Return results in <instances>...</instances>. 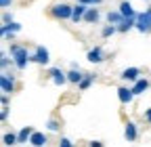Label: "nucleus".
<instances>
[{
    "label": "nucleus",
    "instance_id": "f257e3e1",
    "mask_svg": "<svg viewBox=\"0 0 151 147\" xmlns=\"http://www.w3.org/2000/svg\"><path fill=\"white\" fill-rule=\"evenodd\" d=\"M9 55L13 57V61H15V67H17V71H25L27 69V65H29V50H27V46H23V44H17V42H11L9 44Z\"/></svg>",
    "mask_w": 151,
    "mask_h": 147
},
{
    "label": "nucleus",
    "instance_id": "f03ea898",
    "mask_svg": "<svg viewBox=\"0 0 151 147\" xmlns=\"http://www.w3.org/2000/svg\"><path fill=\"white\" fill-rule=\"evenodd\" d=\"M71 13H73V4L67 2H57L48 9V15L57 21H71Z\"/></svg>",
    "mask_w": 151,
    "mask_h": 147
},
{
    "label": "nucleus",
    "instance_id": "7ed1b4c3",
    "mask_svg": "<svg viewBox=\"0 0 151 147\" xmlns=\"http://www.w3.org/2000/svg\"><path fill=\"white\" fill-rule=\"evenodd\" d=\"M29 63H36V65L46 67V65L50 63V53H48V48L42 46V44L34 46V50H32V55H29Z\"/></svg>",
    "mask_w": 151,
    "mask_h": 147
},
{
    "label": "nucleus",
    "instance_id": "20e7f679",
    "mask_svg": "<svg viewBox=\"0 0 151 147\" xmlns=\"http://www.w3.org/2000/svg\"><path fill=\"white\" fill-rule=\"evenodd\" d=\"M137 32H141L145 36L151 34V4L147 6V11L137 15Z\"/></svg>",
    "mask_w": 151,
    "mask_h": 147
},
{
    "label": "nucleus",
    "instance_id": "39448f33",
    "mask_svg": "<svg viewBox=\"0 0 151 147\" xmlns=\"http://www.w3.org/2000/svg\"><path fill=\"white\" fill-rule=\"evenodd\" d=\"M17 88V80H15V74L11 71H2V76H0V90H2V95H13Z\"/></svg>",
    "mask_w": 151,
    "mask_h": 147
},
{
    "label": "nucleus",
    "instance_id": "423d86ee",
    "mask_svg": "<svg viewBox=\"0 0 151 147\" xmlns=\"http://www.w3.org/2000/svg\"><path fill=\"white\" fill-rule=\"evenodd\" d=\"M46 76H48V80H50L55 86H65V84H69V82H67V71H63L61 67H48Z\"/></svg>",
    "mask_w": 151,
    "mask_h": 147
},
{
    "label": "nucleus",
    "instance_id": "0eeeda50",
    "mask_svg": "<svg viewBox=\"0 0 151 147\" xmlns=\"http://www.w3.org/2000/svg\"><path fill=\"white\" fill-rule=\"evenodd\" d=\"M109 59V55L103 50V46H92V48H88L86 50V61L88 63H103V61H107Z\"/></svg>",
    "mask_w": 151,
    "mask_h": 147
},
{
    "label": "nucleus",
    "instance_id": "6e6552de",
    "mask_svg": "<svg viewBox=\"0 0 151 147\" xmlns=\"http://www.w3.org/2000/svg\"><path fill=\"white\" fill-rule=\"evenodd\" d=\"M141 74H143V71H141L139 67L130 65V67H124V69L120 71V80H122V82H126V84H134L139 78H143Z\"/></svg>",
    "mask_w": 151,
    "mask_h": 147
},
{
    "label": "nucleus",
    "instance_id": "1a4fd4ad",
    "mask_svg": "<svg viewBox=\"0 0 151 147\" xmlns=\"http://www.w3.org/2000/svg\"><path fill=\"white\" fill-rule=\"evenodd\" d=\"M116 93H118V101H120L122 105H130L132 101H134V93H132V86H128V84L118 86V88H116Z\"/></svg>",
    "mask_w": 151,
    "mask_h": 147
},
{
    "label": "nucleus",
    "instance_id": "9d476101",
    "mask_svg": "<svg viewBox=\"0 0 151 147\" xmlns=\"http://www.w3.org/2000/svg\"><path fill=\"white\" fill-rule=\"evenodd\" d=\"M21 30H23V25L17 23V21L9 23V25H2V27H0V32H2V40H6V42L15 40V34H19Z\"/></svg>",
    "mask_w": 151,
    "mask_h": 147
},
{
    "label": "nucleus",
    "instance_id": "9b49d317",
    "mask_svg": "<svg viewBox=\"0 0 151 147\" xmlns=\"http://www.w3.org/2000/svg\"><path fill=\"white\" fill-rule=\"evenodd\" d=\"M124 139L128 143H134L139 139V126H137L134 120H126V124H124Z\"/></svg>",
    "mask_w": 151,
    "mask_h": 147
},
{
    "label": "nucleus",
    "instance_id": "f8f14e48",
    "mask_svg": "<svg viewBox=\"0 0 151 147\" xmlns=\"http://www.w3.org/2000/svg\"><path fill=\"white\" fill-rule=\"evenodd\" d=\"M149 88H151V80L143 76V78H139L134 84H132V93H134V97H139V95H145Z\"/></svg>",
    "mask_w": 151,
    "mask_h": 147
},
{
    "label": "nucleus",
    "instance_id": "ddd939ff",
    "mask_svg": "<svg viewBox=\"0 0 151 147\" xmlns=\"http://www.w3.org/2000/svg\"><path fill=\"white\" fill-rule=\"evenodd\" d=\"M86 11H88V6H86V4L76 2V4H73V13H71V23H80V21H84Z\"/></svg>",
    "mask_w": 151,
    "mask_h": 147
},
{
    "label": "nucleus",
    "instance_id": "4468645a",
    "mask_svg": "<svg viewBox=\"0 0 151 147\" xmlns=\"http://www.w3.org/2000/svg\"><path fill=\"white\" fill-rule=\"evenodd\" d=\"M99 19H101V11H99V6H88V11H86V15H84V23L94 25V23H99Z\"/></svg>",
    "mask_w": 151,
    "mask_h": 147
},
{
    "label": "nucleus",
    "instance_id": "2eb2a0df",
    "mask_svg": "<svg viewBox=\"0 0 151 147\" xmlns=\"http://www.w3.org/2000/svg\"><path fill=\"white\" fill-rule=\"evenodd\" d=\"M29 145L32 147H46L48 145V137L44 133H40V130H34V135L29 139Z\"/></svg>",
    "mask_w": 151,
    "mask_h": 147
},
{
    "label": "nucleus",
    "instance_id": "dca6fc26",
    "mask_svg": "<svg viewBox=\"0 0 151 147\" xmlns=\"http://www.w3.org/2000/svg\"><path fill=\"white\" fill-rule=\"evenodd\" d=\"M118 11L126 17V19H128V17H137V15H139L134 9H132V2H130V0H122L120 6H118Z\"/></svg>",
    "mask_w": 151,
    "mask_h": 147
},
{
    "label": "nucleus",
    "instance_id": "f3484780",
    "mask_svg": "<svg viewBox=\"0 0 151 147\" xmlns=\"http://www.w3.org/2000/svg\"><path fill=\"white\" fill-rule=\"evenodd\" d=\"M124 19H126V17H124L120 11H107V15H105V21L111 23V25H120Z\"/></svg>",
    "mask_w": 151,
    "mask_h": 147
},
{
    "label": "nucleus",
    "instance_id": "a211bd4d",
    "mask_svg": "<svg viewBox=\"0 0 151 147\" xmlns=\"http://www.w3.org/2000/svg\"><path fill=\"white\" fill-rule=\"evenodd\" d=\"M130 30H137V17H128V19H124L118 25V32L120 34H128Z\"/></svg>",
    "mask_w": 151,
    "mask_h": 147
},
{
    "label": "nucleus",
    "instance_id": "6ab92c4d",
    "mask_svg": "<svg viewBox=\"0 0 151 147\" xmlns=\"http://www.w3.org/2000/svg\"><path fill=\"white\" fill-rule=\"evenodd\" d=\"M84 74L86 71H82V69H69L67 71V82L73 84V86H78L82 82V78H84Z\"/></svg>",
    "mask_w": 151,
    "mask_h": 147
},
{
    "label": "nucleus",
    "instance_id": "aec40b11",
    "mask_svg": "<svg viewBox=\"0 0 151 147\" xmlns=\"http://www.w3.org/2000/svg\"><path fill=\"white\" fill-rule=\"evenodd\" d=\"M32 135H34V128H32V126H23L21 130H17V139H19V143H29Z\"/></svg>",
    "mask_w": 151,
    "mask_h": 147
},
{
    "label": "nucleus",
    "instance_id": "412c9836",
    "mask_svg": "<svg viewBox=\"0 0 151 147\" xmlns=\"http://www.w3.org/2000/svg\"><path fill=\"white\" fill-rule=\"evenodd\" d=\"M94 80H97V74H84L82 82L78 84V90H88V88L94 84Z\"/></svg>",
    "mask_w": 151,
    "mask_h": 147
},
{
    "label": "nucleus",
    "instance_id": "4be33fe9",
    "mask_svg": "<svg viewBox=\"0 0 151 147\" xmlns=\"http://www.w3.org/2000/svg\"><path fill=\"white\" fill-rule=\"evenodd\" d=\"M118 34V25H111V23H105L103 30H101V38H111V36H116Z\"/></svg>",
    "mask_w": 151,
    "mask_h": 147
},
{
    "label": "nucleus",
    "instance_id": "5701e85b",
    "mask_svg": "<svg viewBox=\"0 0 151 147\" xmlns=\"http://www.w3.org/2000/svg\"><path fill=\"white\" fill-rule=\"evenodd\" d=\"M2 143H4L6 147H13V145H17V143H19V139H17V133H4V135H2Z\"/></svg>",
    "mask_w": 151,
    "mask_h": 147
},
{
    "label": "nucleus",
    "instance_id": "b1692460",
    "mask_svg": "<svg viewBox=\"0 0 151 147\" xmlns=\"http://www.w3.org/2000/svg\"><path fill=\"white\" fill-rule=\"evenodd\" d=\"M46 130H48V133H59V130H61V120L50 118V120L46 122Z\"/></svg>",
    "mask_w": 151,
    "mask_h": 147
},
{
    "label": "nucleus",
    "instance_id": "393cba45",
    "mask_svg": "<svg viewBox=\"0 0 151 147\" xmlns=\"http://www.w3.org/2000/svg\"><path fill=\"white\" fill-rule=\"evenodd\" d=\"M13 21H15L13 13H11V11H4V13H2V25H9V23H13Z\"/></svg>",
    "mask_w": 151,
    "mask_h": 147
},
{
    "label": "nucleus",
    "instance_id": "a878e982",
    "mask_svg": "<svg viewBox=\"0 0 151 147\" xmlns=\"http://www.w3.org/2000/svg\"><path fill=\"white\" fill-rule=\"evenodd\" d=\"M57 147H76V145H73V141H71V139L61 137V141H59V145H57Z\"/></svg>",
    "mask_w": 151,
    "mask_h": 147
},
{
    "label": "nucleus",
    "instance_id": "bb28decb",
    "mask_svg": "<svg viewBox=\"0 0 151 147\" xmlns=\"http://www.w3.org/2000/svg\"><path fill=\"white\" fill-rule=\"evenodd\" d=\"M80 4H86V6H99L103 0H78Z\"/></svg>",
    "mask_w": 151,
    "mask_h": 147
},
{
    "label": "nucleus",
    "instance_id": "cd10ccee",
    "mask_svg": "<svg viewBox=\"0 0 151 147\" xmlns=\"http://www.w3.org/2000/svg\"><path fill=\"white\" fill-rule=\"evenodd\" d=\"M0 122L2 124L9 122V107H2V112H0Z\"/></svg>",
    "mask_w": 151,
    "mask_h": 147
},
{
    "label": "nucleus",
    "instance_id": "c85d7f7f",
    "mask_svg": "<svg viewBox=\"0 0 151 147\" xmlns=\"http://www.w3.org/2000/svg\"><path fill=\"white\" fill-rule=\"evenodd\" d=\"M0 6H2L4 11H9V9L13 6V0H0Z\"/></svg>",
    "mask_w": 151,
    "mask_h": 147
},
{
    "label": "nucleus",
    "instance_id": "c756f323",
    "mask_svg": "<svg viewBox=\"0 0 151 147\" xmlns=\"http://www.w3.org/2000/svg\"><path fill=\"white\" fill-rule=\"evenodd\" d=\"M143 118H145V122H149V124H151V107H147V109H145Z\"/></svg>",
    "mask_w": 151,
    "mask_h": 147
},
{
    "label": "nucleus",
    "instance_id": "7c9ffc66",
    "mask_svg": "<svg viewBox=\"0 0 151 147\" xmlns=\"http://www.w3.org/2000/svg\"><path fill=\"white\" fill-rule=\"evenodd\" d=\"M0 103H2V107H9V105H11V99H9V95H2Z\"/></svg>",
    "mask_w": 151,
    "mask_h": 147
},
{
    "label": "nucleus",
    "instance_id": "2f4dec72",
    "mask_svg": "<svg viewBox=\"0 0 151 147\" xmlns=\"http://www.w3.org/2000/svg\"><path fill=\"white\" fill-rule=\"evenodd\" d=\"M88 147H105L103 141H88Z\"/></svg>",
    "mask_w": 151,
    "mask_h": 147
},
{
    "label": "nucleus",
    "instance_id": "473e14b6",
    "mask_svg": "<svg viewBox=\"0 0 151 147\" xmlns=\"http://www.w3.org/2000/svg\"><path fill=\"white\" fill-rule=\"evenodd\" d=\"M69 69H80V65L76 63V61H71V63H69Z\"/></svg>",
    "mask_w": 151,
    "mask_h": 147
},
{
    "label": "nucleus",
    "instance_id": "72a5a7b5",
    "mask_svg": "<svg viewBox=\"0 0 151 147\" xmlns=\"http://www.w3.org/2000/svg\"><path fill=\"white\" fill-rule=\"evenodd\" d=\"M130 2H132V0H130ZM143 2H149V0H143Z\"/></svg>",
    "mask_w": 151,
    "mask_h": 147
}]
</instances>
